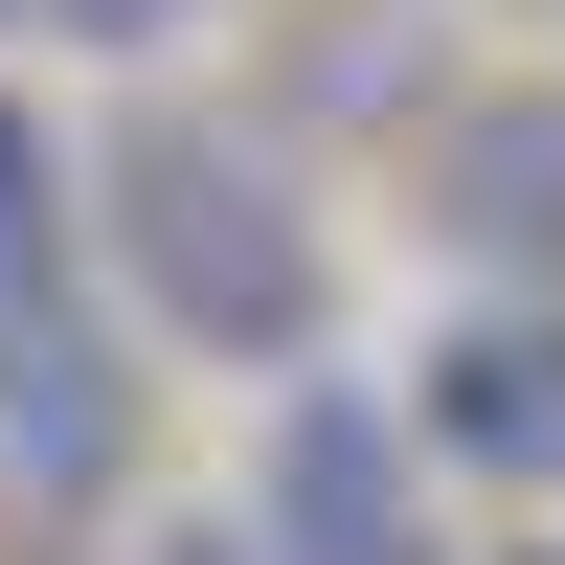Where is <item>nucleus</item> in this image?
<instances>
[{
  "mask_svg": "<svg viewBox=\"0 0 565 565\" xmlns=\"http://www.w3.org/2000/svg\"><path fill=\"white\" fill-rule=\"evenodd\" d=\"M114 271H136V317L204 340V362H317V317H340L317 204L249 159V136H204V114H136L114 136Z\"/></svg>",
  "mask_w": 565,
  "mask_h": 565,
  "instance_id": "nucleus-1",
  "label": "nucleus"
},
{
  "mask_svg": "<svg viewBox=\"0 0 565 565\" xmlns=\"http://www.w3.org/2000/svg\"><path fill=\"white\" fill-rule=\"evenodd\" d=\"M114 476H136V385H114V340H90L68 295H0V498H23V521H90Z\"/></svg>",
  "mask_w": 565,
  "mask_h": 565,
  "instance_id": "nucleus-2",
  "label": "nucleus"
},
{
  "mask_svg": "<svg viewBox=\"0 0 565 565\" xmlns=\"http://www.w3.org/2000/svg\"><path fill=\"white\" fill-rule=\"evenodd\" d=\"M407 452H430V430H385L362 385H295V407H271V498H249V543H271V565H430Z\"/></svg>",
  "mask_w": 565,
  "mask_h": 565,
  "instance_id": "nucleus-3",
  "label": "nucleus"
},
{
  "mask_svg": "<svg viewBox=\"0 0 565 565\" xmlns=\"http://www.w3.org/2000/svg\"><path fill=\"white\" fill-rule=\"evenodd\" d=\"M430 226H452L521 317H565V90H476V114L430 136Z\"/></svg>",
  "mask_w": 565,
  "mask_h": 565,
  "instance_id": "nucleus-4",
  "label": "nucleus"
},
{
  "mask_svg": "<svg viewBox=\"0 0 565 565\" xmlns=\"http://www.w3.org/2000/svg\"><path fill=\"white\" fill-rule=\"evenodd\" d=\"M407 430L430 452H476V476H565V317H452L430 340V385H407Z\"/></svg>",
  "mask_w": 565,
  "mask_h": 565,
  "instance_id": "nucleus-5",
  "label": "nucleus"
},
{
  "mask_svg": "<svg viewBox=\"0 0 565 565\" xmlns=\"http://www.w3.org/2000/svg\"><path fill=\"white\" fill-rule=\"evenodd\" d=\"M0 295H68V136L0 90Z\"/></svg>",
  "mask_w": 565,
  "mask_h": 565,
  "instance_id": "nucleus-6",
  "label": "nucleus"
},
{
  "mask_svg": "<svg viewBox=\"0 0 565 565\" xmlns=\"http://www.w3.org/2000/svg\"><path fill=\"white\" fill-rule=\"evenodd\" d=\"M0 23H45V45H181L204 0H0Z\"/></svg>",
  "mask_w": 565,
  "mask_h": 565,
  "instance_id": "nucleus-7",
  "label": "nucleus"
},
{
  "mask_svg": "<svg viewBox=\"0 0 565 565\" xmlns=\"http://www.w3.org/2000/svg\"><path fill=\"white\" fill-rule=\"evenodd\" d=\"M159 565H271V543H249V521H226V543H159Z\"/></svg>",
  "mask_w": 565,
  "mask_h": 565,
  "instance_id": "nucleus-8",
  "label": "nucleus"
}]
</instances>
